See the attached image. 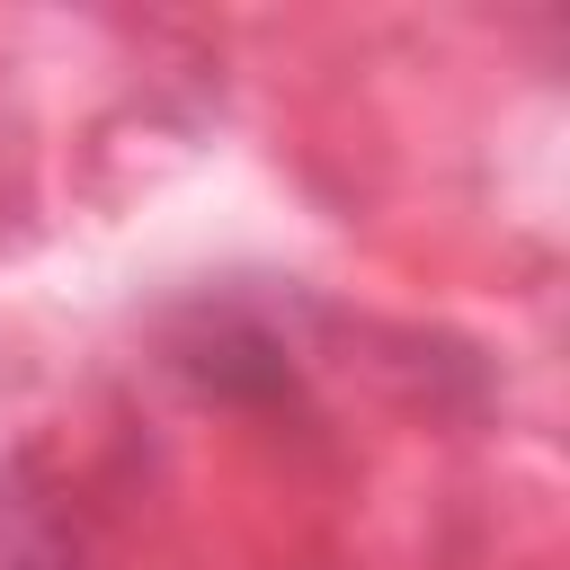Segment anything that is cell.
I'll return each mask as SVG.
<instances>
[{"label":"cell","mask_w":570,"mask_h":570,"mask_svg":"<svg viewBox=\"0 0 570 570\" xmlns=\"http://www.w3.org/2000/svg\"><path fill=\"white\" fill-rule=\"evenodd\" d=\"M9 570H27V561H9Z\"/></svg>","instance_id":"1"}]
</instances>
